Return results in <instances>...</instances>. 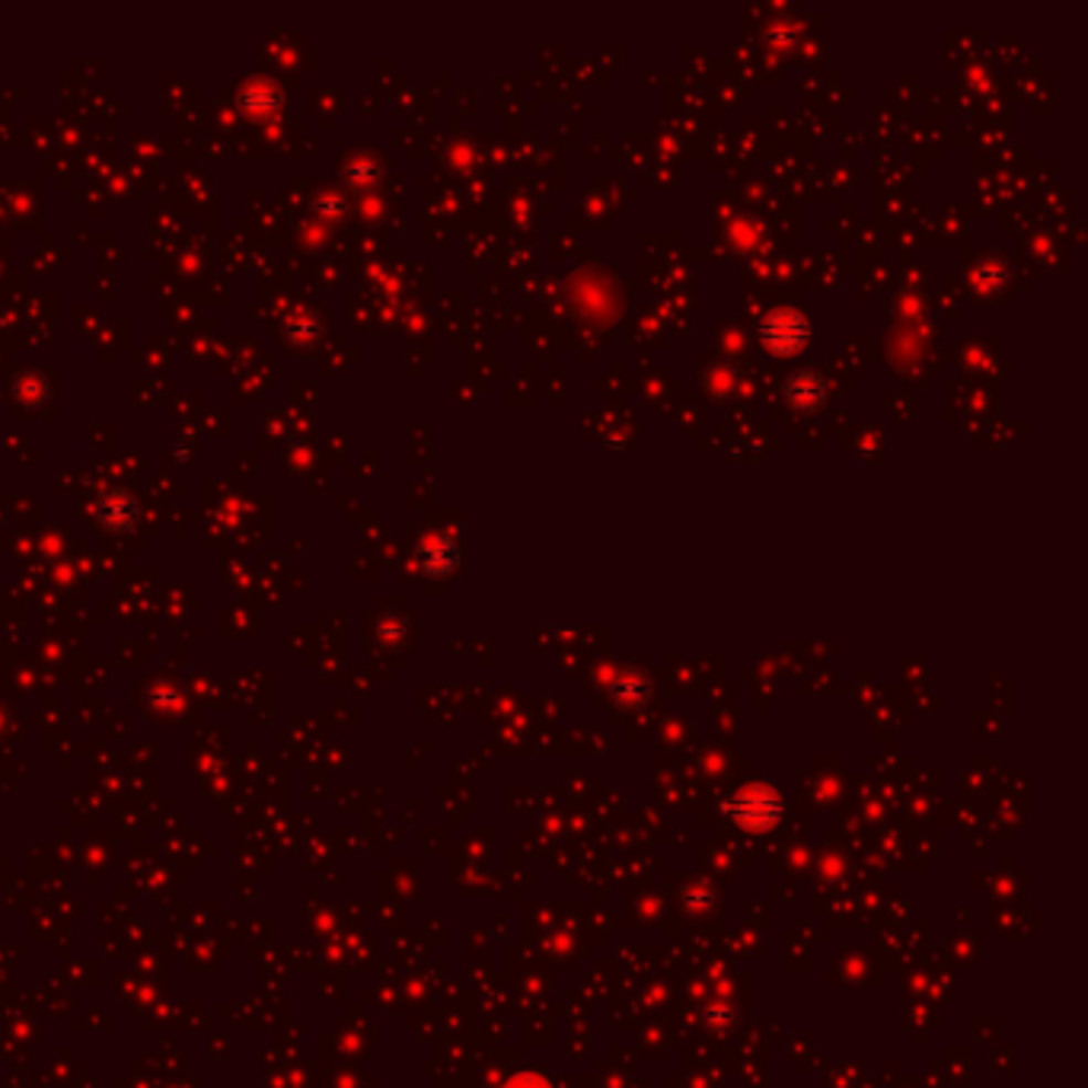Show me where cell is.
<instances>
[{"label":"cell","instance_id":"6da1fadb","mask_svg":"<svg viewBox=\"0 0 1088 1088\" xmlns=\"http://www.w3.org/2000/svg\"><path fill=\"white\" fill-rule=\"evenodd\" d=\"M728 814H731L738 824L750 827V831H753V827L763 831V827L775 824V817L782 814V802H779V795L770 792L767 785H750V789L738 792V795L728 802Z\"/></svg>","mask_w":1088,"mask_h":1088},{"label":"cell","instance_id":"7a4b0ae2","mask_svg":"<svg viewBox=\"0 0 1088 1088\" xmlns=\"http://www.w3.org/2000/svg\"><path fill=\"white\" fill-rule=\"evenodd\" d=\"M505 1088H549V1082L540 1079V1076H534V1073H527V1076H515Z\"/></svg>","mask_w":1088,"mask_h":1088}]
</instances>
